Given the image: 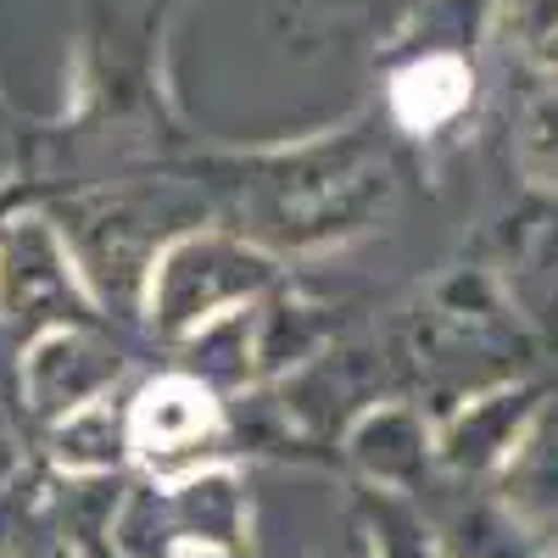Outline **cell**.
<instances>
[{
    "instance_id": "6da1fadb",
    "label": "cell",
    "mask_w": 558,
    "mask_h": 558,
    "mask_svg": "<svg viewBox=\"0 0 558 558\" xmlns=\"http://www.w3.org/2000/svg\"><path fill=\"white\" fill-rule=\"evenodd\" d=\"M268 291H279V263L241 235L223 229H179L157 252L146 279V318L162 341H191L207 324L257 307Z\"/></svg>"
},
{
    "instance_id": "7a4b0ae2",
    "label": "cell",
    "mask_w": 558,
    "mask_h": 558,
    "mask_svg": "<svg viewBox=\"0 0 558 558\" xmlns=\"http://www.w3.org/2000/svg\"><path fill=\"white\" fill-rule=\"evenodd\" d=\"M246 492L223 470L184 481L134 486L112 520V547L123 558H241Z\"/></svg>"
},
{
    "instance_id": "3957f363",
    "label": "cell",
    "mask_w": 558,
    "mask_h": 558,
    "mask_svg": "<svg viewBox=\"0 0 558 558\" xmlns=\"http://www.w3.org/2000/svg\"><path fill=\"white\" fill-rule=\"evenodd\" d=\"M96 307L68 235L45 213L0 218V324H84Z\"/></svg>"
},
{
    "instance_id": "277c9868",
    "label": "cell",
    "mask_w": 558,
    "mask_h": 558,
    "mask_svg": "<svg viewBox=\"0 0 558 558\" xmlns=\"http://www.w3.org/2000/svg\"><path fill=\"white\" fill-rule=\"evenodd\" d=\"M223 436H229L223 402L196 375H162L140 386L129 402V458H140L157 481L218 470Z\"/></svg>"
},
{
    "instance_id": "5b68a950",
    "label": "cell",
    "mask_w": 558,
    "mask_h": 558,
    "mask_svg": "<svg viewBox=\"0 0 558 558\" xmlns=\"http://www.w3.org/2000/svg\"><path fill=\"white\" fill-rule=\"evenodd\" d=\"M57 229L68 235L73 263H78L96 302H146L151 263L173 241V235H162V223H151V213H140L129 196H96V202L73 207Z\"/></svg>"
},
{
    "instance_id": "8992f818",
    "label": "cell",
    "mask_w": 558,
    "mask_h": 558,
    "mask_svg": "<svg viewBox=\"0 0 558 558\" xmlns=\"http://www.w3.org/2000/svg\"><path fill=\"white\" fill-rule=\"evenodd\" d=\"M17 375L28 413L39 425H62L68 413L112 397V386L123 380V352L89 324H57V330H39L28 341Z\"/></svg>"
},
{
    "instance_id": "52a82bcc",
    "label": "cell",
    "mask_w": 558,
    "mask_h": 558,
    "mask_svg": "<svg viewBox=\"0 0 558 558\" xmlns=\"http://www.w3.org/2000/svg\"><path fill=\"white\" fill-rule=\"evenodd\" d=\"M542 408L547 402L536 386H492L470 397L436 430V463L452 475H502V463L520 452Z\"/></svg>"
},
{
    "instance_id": "ba28073f",
    "label": "cell",
    "mask_w": 558,
    "mask_h": 558,
    "mask_svg": "<svg viewBox=\"0 0 558 558\" xmlns=\"http://www.w3.org/2000/svg\"><path fill=\"white\" fill-rule=\"evenodd\" d=\"M347 452L375 492L413 497L436 470V430L408 402H375L347 425Z\"/></svg>"
},
{
    "instance_id": "9c48e42d",
    "label": "cell",
    "mask_w": 558,
    "mask_h": 558,
    "mask_svg": "<svg viewBox=\"0 0 558 558\" xmlns=\"http://www.w3.org/2000/svg\"><path fill=\"white\" fill-rule=\"evenodd\" d=\"M497 502L514 514L536 542L558 531V402L536 413L520 452L502 463L497 475Z\"/></svg>"
},
{
    "instance_id": "30bf717a",
    "label": "cell",
    "mask_w": 558,
    "mask_h": 558,
    "mask_svg": "<svg viewBox=\"0 0 558 558\" xmlns=\"http://www.w3.org/2000/svg\"><path fill=\"white\" fill-rule=\"evenodd\" d=\"M470 96H475V73H470V62H458L452 51L418 57V62H408L391 78V112L413 134L447 129L463 107H470Z\"/></svg>"
},
{
    "instance_id": "8fae6325",
    "label": "cell",
    "mask_w": 558,
    "mask_h": 558,
    "mask_svg": "<svg viewBox=\"0 0 558 558\" xmlns=\"http://www.w3.org/2000/svg\"><path fill=\"white\" fill-rule=\"evenodd\" d=\"M330 336V318L324 307L286 296V291H268L252 307V352H257V375H286V368H307Z\"/></svg>"
},
{
    "instance_id": "7c38bea8",
    "label": "cell",
    "mask_w": 558,
    "mask_h": 558,
    "mask_svg": "<svg viewBox=\"0 0 558 558\" xmlns=\"http://www.w3.org/2000/svg\"><path fill=\"white\" fill-rule=\"evenodd\" d=\"M123 458H129V408H118L112 397L51 425V463L73 481H101Z\"/></svg>"
},
{
    "instance_id": "4fadbf2b",
    "label": "cell",
    "mask_w": 558,
    "mask_h": 558,
    "mask_svg": "<svg viewBox=\"0 0 558 558\" xmlns=\"http://www.w3.org/2000/svg\"><path fill=\"white\" fill-rule=\"evenodd\" d=\"M436 558H531L536 536L508 514L497 497L486 502H458L436 525Z\"/></svg>"
},
{
    "instance_id": "5bb4252c",
    "label": "cell",
    "mask_w": 558,
    "mask_h": 558,
    "mask_svg": "<svg viewBox=\"0 0 558 558\" xmlns=\"http://www.w3.org/2000/svg\"><path fill=\"white\" fill-rule=\"evenodd\" d=\"M184 352H191V368L184 375H196L202 386H246L257 380V352H252V307L229 313L218 324H207L202 336L184 341Z\"/></svg>"
},
{
    "instance_id": "9a60e30c",
    "label": "cell",
    "mask_w": 558,
    "mask_h": 558,
    "mask_svg": "<svg viewBox=\"0 0 558 558\" xmlns=\"http://www.w3.org/2000/svg\"><path fill=\"white\" fill-rule=\"evenodd\" d=\"M492 28L508 51H547L558 45V0H497Z\"/></svg>"
},
{
    "instance_id": "2e32d148",
    "label": "cell",
    "mask_w": 558,
    "mask_h": 558,
    "mask_svg": "<svg viewBox=\"0 0 558 558\" xmlns=\"http://www.w3.org/2000/svg\"><path fill=\"white\" fill-rule=\"evenodd\" d=\"M520 151H525L531 168L558 173V89L542 96V101H531V112L520 123Z\"/></svg>"
},
{
    "instance_id": "e0dca14e",
    "label": "cell",
    "mask_w": 558,
    "mask_h": 558,
    "mask_svg": "<svg viewBox=\"0 0 558 558\" xmlns=\"http://www.w3.org/2000/svg\"><path fill=\"white\" fill-rule=\"evenodd\" d=\"M12 475H17V441L7 430V418H0V486H7Z\"/></svg>"
},
{
    "instance_id": "ac0fdd59",
    "label": "cell",
    "mask_w": 558,
    "mask_h": 558,
    "mask_svg": "<svg viewBox=\"0 0 558 558\" xmlns=\"http://www.w3.org/2000/svg\"><path fill=\"white\" fill-rule=\"evenodd\" d=\"M34 558H73V547H39Z\"/></svg>"
}]
</instances>
